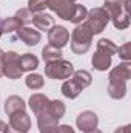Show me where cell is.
I'll return each instance as SVG.
<instances>
[{
    "label": "cell",
    "mask_w": 131,
    "mask_h": 133,
    "mask_svg": "<svg viewBox=\"0 0 131 133\" xmlns=\"http://www.w3.org/2000/svg\"><path fill=\"white\" fill-rule=\"evenodd\" d=\"M130 0H105V11L110 16L116 30H125L130 26V12H128Z\"/></svg>",
    "instance_id": "1"
},
{
    "label": "cell",
    "mask_w": 131,
    "mask_h": 133,
    "mask_svg": "<svg viewBox=\"0 0 131 133\" xmlns=\"http://www.w3.org/2000/svg\"><path fill=\"white\" fill-rule=\"evenodd\" d=\"M65 104L62 101H49V104L40 110L35 116H37V125L39 130L40 129H46V127H57L59 121L65 116Z\"/></svg>",
    "instance_id": "2"
},
{
    "label": "cell",
    "mask_w": 131,
    "mask_h": 133,
    "mask_svg": "<svg viewBox=\"0 0 131 133\" xmlns=\"http://www.w3.org/2000/svg\"><path fill=\"white\" fill-rule=\"evenodd\" d=\"M93 36L91 30L85 25V23H79L76 25V28L72 30L71 34V50L76 54H85L93 43Z\"/></svg>",
    "instance_id": "3"
},
{
    "label": "cell",
    "mask_w": 131,
    "mask_h": 133,
    "mask_svg": "<svg viewBox=\"0 0 131 133\" xmlns=\"http://www.w3.org/2000/svg\"><path fill=\"white\" fill-rule=\"evenodd\" d=\"M74 73V66L69 61H54V62H48L45 65V76L49 79H69Z\"/></svg>",
    "instance_id": "4"
},
{
    "label": "cell",
    "mask_w": 131,
    "mask_h": 133,
    "mask_svg": "<svg viewBox=\"0 0 131 133\" xmlns=\"http://www.w3.org/2000/svg\"><path fill=\"white\" fill-rule=\"evenodd\" d=\"M85 25L91 30L93 34H100L108 25L110 22V16L103 8H93L91 11H88L86 19H85Z\"/></svg>",
    "instance_id": "5"
},
{
    "label": "cell",
    "mask_w": 131,
    "mask_h": 133,
    "mask_svg": "<svg viewBox=\"0 0 131 133\" xmlns=\"http://www.w3.org/2000/svg\"><path fill=\"white\" fill-rule=\"evenodd\" d=\"M23 74L20 68V56L16 51H8L3 54V76L8 79H20Z\"/></svg>",
    "instance_id": "6"
},
{
    "label": "cell",
    "mask_w": 131,
    "mask_h": 133,
    "mask_svg": "<svg viewBox=\"0 0 131 133\" xmlns=\"http://www.w3.org/2000/svg\"><path fill=\"white\" fill-rule=\"evenodd\" d=\"M9 130L16 133H28L31 130V118L25 110L16 111L9 116Z\"/></svg>",
    "instance_id": "7"
},
{
    "label": "cell",
    "mask_w": 131,
    "mask_h": 133,
    "mask_svg": "<svg viewBox=\"0 0 131 133\" xmlns=\"http://www.w3.org/2000/svg\"><path fill=\"white\" fill-rule=\"evenodd\" d=\"M48 8L53 12H56L60 19L71 20L74 9H76V3H72L69 0H48Z\"/></svg>",
    "instance_id": "8"
},
{
    "label": "cell",
    "mask_w": 131,
    "mask_h": 133,
    "mask_svg": "<svg viewBox=\"0 0 131 133\" xmlns=\"http://www.w3.org/2000/svg\"><path fill=\"white\" fill-rule=\"evenodd\" d=\"M48 40H49V45H53L56 48H63L69 42V33H68V30L65 26L54 25L48 31Z\"/></svg>",
    "instance_id": "9"
},
{
    "label": "cell",
    "mask_w": 131,
    "mask_h": 133,
    "mask_svg": "<svg viewBox=\"0 0 131 133\" xmlns=\"http://www.w3.org/2000/svg\"><path fill=\"white\" fill-rule=\"evenodd\" d=\"M97 124H99L97 115H96L94 111H91V110L82 111V113L77 116V119H76V125H77V129L82 130V132H90V130H93V129H97Z\"/></svg>",
    "instance_id": "10"
},
{
    "label": "cell",
    "mask_w": 131,
    "mask_h": 133,
    "mask_svg": "<svg viewBox=\"0 0 131 133\" xmlns=\"http://www.w3.org/2000/svg\"><path fill=\"white\" fill-rule=\"evenodd\" d=\"M131 77V64L130 62H122L117 66H114L110 74H108V81L110 82H128Z\"/></svg>",
    "instance_id": "11"
},
{
    "label": "cell",
    "mask_w": 131,
    "mask_h": 133,
    "mask_svg": "<svg viewBox=\"0 0 131 133\" xmlns=\"http://www.w3.org/2000/svg\"><path fill=\"white\" fill-rule=\"evenodd\" d=\"M17 37H19L22 42H25L28 46L37 45V43L40 42V39H42L40 33H39L37 30L30 28V26H20V28L17 30Z\"/></svg>",
    "instance_id": "12"
},
{
    "label": "cell",
    "mask_w": 131,
    "mask_h": 133,
    "mask_svg": "<svg viewBox=\"0 0 131 133\" xmlns=\"http://www.w3.org/2000/svg\"><path fill=\"white\" fill-rule=\"evenodd\" d=\"M33 23L37 30L42 31H49L54 26V17H51L46 12H37L33 16Z\"/></svg>",
    "instance_id": "13"
},
{
    "label": "cell",
    "mask_w": 131,
    "mask_h": 133,
    "mask_svg": "<svg viewBox=\"0 0 131 133\" xmlns=\"http://www.w3.org/2000/svg\"><path fill=\"white\" fill-rule=\"evenodd\" d=\"M91 64L93 66L99 70V71H106L110 66H111V56L106 54V53H102V51H96L91 57Z\"/></svg>",
    "instance_id": "14"
},
{
    "label": "cell",
    "mask_w": 131,
    "mask_h": 133,
    "mask_svg": "<svg viewBox=\"0 0 131 133\" xmlns=\"http://www.w3.org/2000/svg\"><path fill=\"white\" fill-rule=\"evenodd\" d=\"M25 108H26V104L20 96H9L5 101V111L8 116H11L16 111H23Z\"/></svg>",
    "instance_id": "15"
},
{
    "label": "cell",
    "mask_w": 131,
    "mask_h": 133,
    "mask_svg": "<svg viewBox=\"0 0 131 133\" xmlns=\"http://www.w3.org/2000/svg\"><path fill=\"white\" fill-rule=\"evenodd\" d=\"M80 93H82V88L72 79H66L62 84V95L65 98H68V99H76Z\"/></svg>",
    "instance_id": "16"
},
{
    "label": "cell",
    "mask_w": 131,
    "mask_h": 133,
    "mask_svg": "<svg viewBox=\"0 0 131 133\" xmlns=\"http://www.w3.org/2000/svg\"><path fill=\"white\" fill-rule=\"evenodd\" d=\"M108 95L111 99H123L127 95V84L125 82H110L108 85Z\"/></svg>",
    "instance_id": "17"
},
{
    "label": "cell",
    "mask_w": 131,
    "mask_h": 133,
    "mask_svg": "<svg viewBox=\"0 0 131 133\" xmlns=\"http://www.w3.org/2000/svg\"><path fill=\"white\" fill-rule=\"evenodd\" d=\"M63 57V53H62V48H56L53 45H46L43 50H42V59L48 64V62H54V61H59Z\"/></svg>",
    "instance_id": "18"
},
{
    "label": "cell",
    "mask_w": 131,
    "mask_h": 133,
    "mask_svg": "<svg viewBox=\"0 0 131 133\" xmlns=\"http://www.w3.org/2000/svg\"><path fill=\"white\" fill-rule=\"evenodd\" d=\"M71 79H72L82 90L86 88V87H90L91 82H93V76H91L86 70H77V71H74Z\"/></svg>",
    "instance_id": "19"
},
{
    "label": "cell",
    "mask_w": 131,
    "mask_h": 133,
    "mask_svg": "<svg viewBox=\"0 0 131 133\" xmlns=\"http://www.w3.org/2000/svg\"><path fill=\"white\" fill-rule=\"evenodd\" d=\"M48 104H49V99L45 95H42V93H35V95H33L30 98V107H31L34 115H37L40 110H43Z\"/></svg>",
    "instance_id": "20"
},
{
    "label": "cell",
    "mask_w": 131,
    "mask_h": 133,
    "mask_svg": "<svg viewBox=\"0 0 131 133\" xmlns=\"http://www.w3.org/2000/svg\"><path fill=\"white\" fill-rule=\"evenodd\" d=\"M39 66V59L31 54V53H26L23 56H20V68L22 71H33Z\"/></svg>",
    "instance_id": "21"
},
{
    "label": "cell",
    "mask_w": 131,
    "mask_h": 133,
    "mask_svg": "<svg viewBox=\"0 0 131 133\" xmlns=\"http://www.w3.org/2000/svg\"><path fill=\"white\" fill-rule=\"evenodd\" d=\"M22 26V23L16 19V17H8V19H5V20H2L0 22V31L2 34L3 33H14V31H17L19 28Z\"/></svg>",
    "instance_id": "22"
},
{
    "label": "cell",
    "mask_w": 131,
    "mask_h": 133,
    "mask_svg": "<svg viewBox=\"0 0 131 133\" xmlns=\"http://www.w3.org/2000/svg\"><path fill=\"white\" fill-rule=\"evenodd\" d=\"M117 48H119V46H117L113 40H110V39H100L97 42V50L99 51L106 53V54H110V56L117 54Z\"/></svg>",
    "instance_id": "23"
},
{
    "label": "cell",
    "mask_w": 131,
    "mask_h": 133,
    "mask_svg": "<svg viewBox=\"0 0 131 133\" xmlns=\"http://www.w3.org/2000/svg\"><path fill=\"white\" fill-rule=\"evenodd\" d=\"M43 76L42 74H28L26 76V79H25V84H26V87L28 88H31V90H40L42 87H43Z\"/></svg>",
    "instance_id": "24"
},
{
    "label": "cell",
    "mask_w": 131,
    "mask_h": 133,
    "mask_svg": "<svg viewBox=\"0 0 131 133\" xmlns=\"http://www.w3.org/2000/svg\"><path fill=\"white\" fill-rule=\"evenodd\" d=\"M86 14H88V9H86L83 5H76L74 14H72V17H71L69 22H72L74 25H79V23H82V22L86 19Z\"/></svg>",
    "instance_id": "25"
},
{
    "label": "cell",
    "mask_w": 131,
    "mask_h": 133,
    "mask_svg": "<svg viewBox=\"0 0 131 133\" xmlns=\"http://www.w3.org/2000/svg\"><path fill=\"white\" fill-rule=\"evenodd\" d=\"M33 12L28 9V8H22V9H19L17 12H16V19L22 23V25H28V23H33Z\"/></svg>",
    "instance_id": "26"
},
{
    "label": "cell",
    "mask_w": 131,
    "mask_h": 133,
    "mask_svg": "<svg viewBox=\"0 0 131 133\" xmlns=\"http://www.w3.org/2000/svg\"><path fill=\"white\" fill-rule=\"evenodd\" d=\"M48 8V0H28V9L37 14V12H43Z\"/></svg>",
    "instance_id": "27"
},
{
    "label": "cell",
    "mask_w": 131,
    "mask_h": 133,
    "mask_svg": "<svg viewBox=\"0 0 131 133\" xmlns=\"http://www.w3.org/2000/svg\"><path fill=\"white\" fill-rule=\"evenodd\" d=\"M117 53L120 56V59H123V62H130L131 59V43H123L122 46L117 48Z\"/></svg>",
    "instance_id": "28"
},
{
    "label": "cell",
    "mask_w": 131,
    "mask_h": 133,
    "mask_svg": "<svg viewBox=\"0 0 131 133\" xmlns=\"http://www.w3.org/2000/svg\"><path fill=\"white\" fill-rule=\"evenodd\" d=\"M56 133H74V129L71 127V125H57V129H56Z\"/></svg>",
    "instance_id": "29"
},
{
    "label": "cell",
    "mask_w": 131,
    "mask_h": 133,
    "mask_svg": "<svg viewBox=\"0 0 131 133\" xmlns=\"http://www.w3.org/2000/svg\"><path fill=\"white\" fill-rule=\"evenodd\" d=\"M0 133H9V125L0 119Z\"/></svg>",
    "instance_id": "30"
},
{
    "label": "cell",
    "mask_w": 131,
    "mask_h": 133,
    "mask_svg": "<svg viewBox=\"0 0 131 133\" xmlns=\"http://www.w3.org/2000/svg\"><path fill=\"white\" fill-rule=\"evenodd\" d=\"M114 133H131V125H123V127H119Z\"/></svg>",
    "instance_id": "31"
},
{
    "label": "cell",
    "mask_w": 131,
    "mask_h": 133,
    "mask_svg": "<svg viewBox=\"0 0 131 133\" xmlns=\"http://www.w3.org/2000/svg\"><path fill=\"white\" fill-rule=\"evenodd\" d=\"M3 54H5V53H3V50L0 48V77L3 76Z\"/></svg>",
    "instance_id": "32"
},
{
    "label": "cell",
    "mask_w": 131,
    "mask_h": 133,
    "mask_svg": "<svg viewBox=\"0 0 131 133\" xmlns=\"http://www.w3.org/2000/svg\"><path fill=\"white\" fill-rule=\"evenodd\" d=\"M57 127H46V129H40V133H56Z\"/></svg>",
    "instance_id": "33"
},
{
    "label": "cell",
    "mask_w": 131,
    "mask_h": 133,
    "mask_svg": "<svg viewBox=\"0 0 131 133\" xmlns=\"http://www.w3.org/2000/svg\"><path fill=\"white\" fill-rule=\"evenodd\" d=\"M85 133H102L100 130H97V129H93V130H90V132H85Z\"/></svg>",
    "instance_id": "34"
},
{
    "label": "cell",
    "mask_w": 131,
    "mask_h": 133,
    "mask_svg": "<svg viewBox=\"0 0 131 133\" xmlns=\"http://www.w3.org/2000/svg\"><path fill=\"white\" fill-rule=\"evenodd\" d=\"M69 2H72V3H74V2H76V0H69Z\"/></svg>",
    "instance_id": "35"
},
{
    "label": "cell",
    "mask_w": 131,
    "mask_h": 133,
    "mask_svg": "<svg viewBox=\"0 0 131 133\" xmlns=\"http://www.w3.org/2000/svg\"><path fill=\"white\" fill-rule=\"evenodd\" d=\"M0 36H2V31H0Z\"/></svg>",
    "instance_id": "36"
}]
</instances>
